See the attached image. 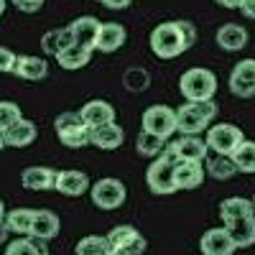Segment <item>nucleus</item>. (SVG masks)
Segmentation results:
<instances>
[{"instance_id": "33", "label": "nucleus", "mask_w": 255, "mask_h": 255, "mask_svg": "<svg viewBox=\"0 0 255 255\" xmlns=\"http://www.w3.org/2000/svg\"><path fill=\"white\" fill-rule=\"evenodd\" d=\"M74 253L77 255H105V253H110V245H108V238H102V235H87L77 243Z\"/></svg>"}, {"instance_id": "25", "label": "nucleus", "mask_w": 255, "mask_h": 255, "mask_svg": "<svg viewBox=\"0 0 255 255\" xmlns=\"http://www.w3.org/2000/svg\"><path fill=\"white\" fill-rule=\"evenodd\" d=\"M220 217L222 222H232V220H243V217H255V209H253V202L250 199H243V197H230V199H222L220 202Z\"/></svg>"}, {"instance_id": "31", "label": "nucleus", "mask_w": 255, "mask_h": 255, "mask_svg": "<svg viewBox=\"0 0 255 255\" xmlns=\"http://www.w3.org/2000/svg\"><path fill=\"white\" fill-rule=\"evenodd\" d=\"M232 161H235L238 171L255 174V140H243L232 153Z\"/></svg>"}, {"instance_id": "3", "label": "nucleus", "mask_w": 255, "mask_h": 255, "mask_svg": "<svg viewBox=\"0 0 255 255\" xmlns=\"http://www.w3.org/2000/svg\"><path fill=\"white\" fill-rule=\"evenodd\" d=\"M151 49L158 59H176L186 51L184 36L179 31L176 20H166V23H158L151 31Z\"/></svg>"}, {"instance_id": "32", "label": "nucleus", "mask_w": 255, "mask_h": 255, "mask_svg": "<svg viewBox=\"0 0 255 255\" xmlns=\"http://www.w3.org/2000/svg\"><path fill=\"white\" fill-rule=\"evenodd\" d=\"M148 84H151V74L145 67H130L123 74V87L128 92H143L148 90Z\"/></svg>"}, {"instance_id": "41", "label": "nucleus", "mask_w": 255, "mask_h": 255, "mask_svg": "<svg viewBox=\"0 0 255 255\" xmlns=\"http://www.w3.org/2000/svg\"><path fill=\"white\" fill-rule=\"evenodd\" d=\"M102 5H108V8H113V10H123V8H128L133 3V0H100Z\"/></svg>"}, {"instance_id": "4", "label": "nucleus", "mask_w": 255, "mask_h": 255, "mask_svg": "<svg viewBox=\"0 0 255 255\" xmlns=\"http://www.w3.org/2000/svg\"><path fill=\"white\" fill-rule=\"evenodd\" d=\"M245 140L243 130L238 125H232V123H220V125H212L207 135H204V143L209 151H215L220 156H232L235 153V148Z\"/></svg>"}, {"instance_id": "27", "label": "nucleus", "mask_w": 255, "mask_h": 255, "mask_svg": "<svg viewBox=\"0 0 255 255\" xmlns=\"http://www.w3.org/2000/svg\"><path fill=\"white\" fill-rule=\"evenodd\" d=\"M207 174L217 181H227L238 174V166L232 161V156H207Z\"/></svg>"}, {"instance_id": "19", "label": "nucleus", "mask_w": 255, "mask_h": 255, "mask_svg": "<svg viewBox=\"0 0 255 255\" xmlns=\"http://www.w3.org/2000/svg\"><path fill=\"white\" fill-rule=\"evenodd\" d=\"M13 74H18L20 79H28V82H41L49 74V64L44 56H18Z\"/></svg>"}, {"instance_id": "21", "label": "nucleus", "mask_w": 255, "mask_h": 255, "mask_svg": "<svg viewBox=\"0 0 255 255\" xmlns=\"http://www.w3.org/2000/svg\"><path fill=\"white\" fill-rule=\"evenodd\" d=\"M174 151L179 153L181 161H197V163H202L209 156V148H207V143L199 135H184V138H179L174 143Z\"/></svg>"}, {"instance_id": "29", "label": "nucleus", "mask_w": 255, "mask_h": 255, "mask_svg": "<svg viewBox=\"0 0 255 255\" xmlns=\"http://www.w3.org/2000/svg\"><path fill=\"white\" fill-rule=\"evenodd\" d=\"M56 138L61 140V145H67V148H84V145H90V128L84 123L64 128V130H56Z\"/></svg>"}, {"instance_id": "47", "label": "nucleus", "mask_w": 255, "mask_h": 255, "mask_svg": "<svg viewBox=\"0 0 255 255\" xmlns=\"http://www.w3.org/2000/svg\"><path fill=\"white\" fill-rule=\"evenodd\" d=\"M3 10H5V0H0V15H3Z\"/></svg>"}, {"instance_id": "10", "label": "nucleus", "mask_w": 255, "mask_h": 255, "mask_svg": "<svg viewBox=\"0 0 255 255\" xmlns=\"http://www.w3.org/2000/svg\"><path fill=\"white\" fill-rule=\"evenodd\" d=\"M125 41H128L125 26L110 20V23H100V31H97V38H95V49L102 51V54H113L125 44Z\"/></svg>"}, {"instance_id": "7", "label": "nucleus", "mask_w": 255, "mask_h": 255, "mask_svg": "<svg viewBox=\"0 0 255 255\" xmlns=\"http://www.w3.org/2000/svg\"><path fill=\"white\" fill-rule=\"evenodd\" d=\"M174 166L176 163H171V161L163 158V156H158L151 163V168H148V174H145V181H148V186H151L153 194H174V191H176Z\"/></svg>"}, {"instance_id": "13", "label": "nucleus", "mask_w": 255, "mask_h": 255, "mask_svg": "<svg viewBox=\"0 0 255 255\" xmlns=\"http://www.w3.org/2000/svg\"><path fill=\"white\" fill-rule=\"evenodd\" d=\"M79 118L87 128H100V125H108L115 123V108L105 100H90L84 108L79 110Z\"/></svg>"}, {"instance_id": "36", "label": "nucleus", "mask_w": 255, "mask_h": 255, "mask_svg": "<svg viewBox=\"0 0 255 255\" xmlns=\"http://www.w3.org/2000/svg\"><path fill=\"white\" fill-rule=\"evenodd\" d=\"M176 23H179V31L184 36L186 49H191V46L197 44V28H194V23H191V20H176Z\"/></svg>"}, {"instance_id": "11", "label": "nucleus", "mask_w": 255, "mask_h": 255, "mask_svg": "<svg viewBox=\"0 0 255 255\" xmlns=\"http://www.w3.org/2000/svg\"><path fill=\"white\" fill-rule=\"evenodd\" d=\"M199 248H202V255H232V253L238 250L225 227L207 230L204 235H202V240H199Z\"/></svg>"}, {"instance_id": "50", "label": "nucleus", "mask_w": 255, "mask_h": 255, "mask_svg": "<svg viewBox=\"0 0 255 255\" xmlns=\"http://www.w3.org/2000/svg\"><path fill=\"white\" fill-rule=\"evenodd\" d=\"M38 255H46V253H38Z\"/></svg>"}, {"instance_id": "48", "label": "nucleus", "mask_w": 255, "mask_h": 255, "mask_svg": "<svg viewBox=\"0 0 255 255\" xmlns=\"http://www.w3.org/2000/svg\"><path fill=\"white\" fill-rule=\"evenodd\" d=\"M105 255H120V253H115V250H110V253H105Z\"/></svg>"}, {"instance_id": "46", "label": "nucleus", "mask_w": 255, "mask_h": 255, "mask_svg": "<svg viewBox=\"0 0 255 255\" xmlns=\"http://www.w3.org/2000/svg\"><path fill=\"white\" fill-rule=\"evenodd\" d=\"M5 148V140H3V133H0V151H3Z\"/></svg>"}, {"instance_id": "12", "label": "nucleus", "mask_w": 255, "mask_h": 255, "mask_svg": "<svg viewBox=\"0 0 255 255\" xmlns=\"http://www.w3.org/2000/svg\"><path fill=\"white\" fill-rule=\"evenodd\" d=\"M59 230H61V220L59 215H54L51 209H36L33 212V222H31V235L33 240H51L59 235Z\"/></svg>"}, {"instance_id": "2", "label": "nucleus", "mask_w": 255, "mask_h": 255, "mask_svg": "<svg viewBox=\"0 0 255 255\" xmlns=\"http://www.w3.org/2000/svg\"><path fill=\"white\" fill-rule=\"evenodd\" d=\"M179 90L186 97V102H207L217 92V77L204 67H191L181 74Z\"/></svg>"}, {"instance_id": "35", "label": "nucleus", "mask_w": 255, "mask_h": 255, "mask_svg": "<svg viewBox=\"0 0 255 255\" xmlns=\"http://www.w3.org/2000/svg\"><path fill=\"white\" fill-rule=\"evenodd\" d=\"M38 253H44V250L36 245L33 238H18L5 248V255H38Z\"/></svg>"}, {"instance_id": "6", "label": "nucleus", "mask_w": 255, "mask_h": 255, "mask_svg": "<svg viewBox=\"0 0 255 255\" xmlns=\"http://www.w3.org/2000/svg\"><path fill=\"white\" fill-rule=\"evenodd\" d=\"M90 197H92V204L100 209H118V207H123L128 191H125L123 181L108 176V179H100L90 186Z\"/></svg>"}, {"instance_id": "45", "label": "nucleus", "mask_w": 255, "mask_h": 255, "mask_svg": "<svg viewBox=\"0 0 255 255\" xmlns=\"http://www.w3.org/2000/svg\"><path fill=\"white\" fill-rule=\"evenodd\" d=\"M5 220V204H3V199H0V222Z\"/></svg>"}, {"instance_id": "49", "label": "nucleus", "mask_w": 255, "mask_h": 255, "mask_svg": "<svg viewBox=\"0 0 255 255\" xmlns=\"http://www.w3.org/2000/svg\"><path fill=\"white\" fill-rule=\"evenodd\" d=\"M253 209H255V199H253Z\"/></svg>"}, {"instance_id": "15", "label": "nucleus", "mask_w": 255, "mask_h": 255, "mask_svg": "<svg viewBox=\"0 0 255 255\" xmlns=\"http://www.w3.org/2000/svg\"><path fill=\"white\" fill-rule=\"evenodd\" d=\"M20 184L31 191H46V189H54L56 184V171L49 166H28L23 168L20 174Z\"/></svg>"}, {"instance_id": "23", "label": "nucleus", "mask_w": 255, "mask_h": 255, "mask_svg": "<svg viewBox=\"0 0 255 255\" xmlns=\"http://www.w3.org/2000/svg\"><path fill=\"white\" fill-rule=\"evenodd\" d=\"M69 46H74V36H72L69 28H51L41 36V51L49 54V56L67 51Z\"/></svg>"}, {"instance_id": "18", "label": "nucleus", "mask_w": 255, "mask_h": 255, "mask_svg": "<svg viewBox=\"0 0 255 255\" xmlns=\"http://www.w3.org/2000/svg\"><path fill=\"white\" fill-rule=\"evenodd\" d=\"M204 181V168L197 161H179L174 166V184L176 189H197Z\"/></svg>"}, {"instance_id": "30", "label": "nucleus", "mask_w": 255, "mask_h": 255, "mask_svg": "<svg viewBox=\"0 0 255 255\" xmlns=\"http://www.w3.org/2000/svg\"><path fill=\"white\" fill-rule=\"evenodd\" d=\"M163 148H166V140L158 138V135H153V133L140 130L138 138H135V151H138L140 156H145V158L161 156V153H163Z\"/></svg>"}, {"instance_id": "26", "label": "nucleus", "mask_w": 255, "mask_h": 255, "mask_svg": "<svg viewBox=\"0 0 255 255\" xmlns=\"http://www.w3.org/2000/svg\"><path fill=\"white\" fill-rule=\"evenodd\" d=\"M92 51L95 49H84V46H79V44H74V46H69L67 51H61V54H56L54 59H56V64L61 69H82L84 64H90V59H92Z\"/></svg>"}, {"instance_id": "5", "label": "nucleus", "mask_w": 255, "mask_h": 255, "mask_svg": "<svg viewBox=\"0 0 255 255\" xmlns=\"http://www.w3.org/2000/svg\"><path fill=\"white\" fill-rule=\"evenodd\" d=\"M143 130L158 138H171L176 133V110L168 105H151L143 113Z\"/></svg>"}, {"instance_id": "9", "label": "nucleus", "mask_w": 255, "mask_h": 255, "mask_svg": "<svg viewBox=\"0 0 255 255\" xmlns=\"http://www.w3.org/2000/svg\"><path fill=\"white\" fill-rule=\"evenodd\" d=\"M92 184L90 176L84 171H77V168H67V171H56V184L54 189L64 197H82Z\"/></svg>"}, {"instance_id": "43", "label": "nucleus", "mask_w": 255, "mask_h": 255, "mask_svg": "<svg viewBox=\"0 0 255 255\" xmlns=\"http://www.w3.org/2000/svg\"><path fill=\"white\" fill-rule=\"evenodd\" d=\"M220 5H225V8H238L240 10V5L245 3V0H217Z\"/></svg>"}, {"instance_id": "38", "label": "nucleus", "mask_w": 255, "mask_h": 255, "mask_svg": "<svg viewBox=\"0 0 255 255\" xmlns=\"http://www.w3.org/2000/svg\"><path fill=\"white\" fill-rule=\"evenodd\" d=\"M15 54L8 46H0V72H13L15 69Z\"/></svg>"}, {"instance_id": "40", "label": "nucleus", "mask_w": 255, "mask_h": 255, "mask_svg": "<svg viewBox=\"0 0 255 255\" xmlns=\"http://www.w3.org/2000/svg\"><path fill=\"white\" fill-rule=\"evenodd\" d=\"M13 5L18 10H23V13H36V10H41L44 0H13Z\"/></svg>"}, {"instance_id": "17", "label": "nucleus", "mask_w": 255, "mask_h": 255, "mask_svg": "<svg viewBox=\"0 0 255 255\" xmlns=\"http://www.w3.org/2000/svg\"><path fill=\"white\" fill-rule=\"evenodd\" d=\"M36 135H38L36 123L20 118L15 125H10L8 130L3 133V140H5V145H13V148H26V145H31L36 140Z\"/></svg>"}, {"instance_id": "28", "label": "nucleus", "mask_w": 255, "mask_h": 255, "mask_svg": "<svg viewBox=\"0 0 255 255\" xmlns=\"http://www.w3.org/2000/svg\"><path fill=\"white\" fill-rule=\"evenodd\" d=\"M140 235V232L133 227V225H115L110 232H108V235H105V238H108V245H110V250H115V253H123L128 245H130L135 238Z\"/></svg>"}, {"instance_id": "14", "label": "nucleus", "mask_w": 255, "mask_h": 255, "mask_svg": "<svg viewBox=\"0 0 255 255\" xmlns=\"http://www.w3.org/2000/svg\"><path fill=\"white\" fill-rule=\"evenodd\" d=\"M125 140V130L118 123H108V125H100V128H90V143L102 148V151H115L120 148Z\"/></svg>"}, {"instance_id": "8", "label": "nucleus", "mask_w": 255, "mask_h": 255, "mask_svg": "<svg viewBox=\"0 0 255 255\" xmlns=\"http://www.w3.org/2000/svg\"><path fill=\"white\" fill-rule=\"evenodd\" d=\"M230 92L235 97H253L255 95V59H243L232 67Z\"/></svg>"}, {"instance_id": "20", "label": "nucleus", "mask_w": 255, "mask_h": 255, "mask_svg": "<svg viewBox=\"0 0 255 255\" xmlns=\"http://www.w3.org/2000/svg\"><path fill=\"white\" fill-rule=\"evenodd\" d=\"M217 46L225 51H240L248 46V31L240 23H225L217 28Z\"/></svg>"}, {"instance_id": "16", "label": "nucleus", "mask_w": 255, "mask_h": 255, "mask_svg": "<svg viewBox=\"0 0 255 255\" xmlns=\"http://www.w3.org/2000/svg\"><path fill=\"white\" fill-rule=\"evenodd\" d=\"M74 36V44L84 46V49H95V38L100 31V20L95 15H82L77 20H72V26H67Z\"/></svg>"}, {"instance_id": "42", "label": "nucleus", "mask_w": 255, "mask_h": 255, "mask_svg": "<svg viewBox=\"0 0 255 255\" xmlns=\"http://www.w3.org/2000/svg\"><path fill=\"white\" fill-rule=\"evenodd\" d=\"M240 13H243L245 18H253V20H255V0H245V3L240 5Z\"/></svg>"}, {"instance_id": "1", "label": "nucleus", "mask_w": 255, "mask_h": 255, "mask_svg": "<svg viewBox=\"0 0 255 255\" xmlns=\"http://www.w3.org/2000/svg\"><path fill=\"white\" fill-rule=\"evenodd\" d=\"M217 115V105L215 100L207 102H186L176 110V133L184 135H199L204 128L215 120Z\"/></svg>"}, {"instance_id": "39", "label": "nucleus", "mask_w": 255, "mask_h": 255, "mask_svg": "<svg viewBox=\"0 0 255 255\" xmlns=\"http://www.w3.org/2000/svg\"><path fill=\"white\" fill-rule=\"evenodd\" d=\"M145 248H148L145 238H143V235H138V238H135L130 245H128V248L120 253V255H143V253H145Z\"/></svg>"}, {"instance_id": "34", "label": "nucleus", "mask_w": 255, "mask_h": 255, "mask_svg": "<svg viewBox=\"0 0 255 255\" xmlns=\"http://www.w3.org/2000/svg\"><path fill=\"white\" fill-rule=\"evenodd\" d=\"M20 120V108L10 100H0V133H5L10 125Z\"/></svg>"}, {"instance_id": "37", "label": "nucleus", "mask_w": 255, "mask_h": 255, "mask_svg": "<svg viewBox=\"0 0 255 255\" xmlns=\"http://www.w3.org/2000/svg\"><path fill=\"white\" fill-rule=\"evenodd\" d=\"M72 125H82L79 113H61V115L54 120V128H56V130H64V128H72Z\"/></svg>"}, {"instance_id": "22", "label": "nucleus", "mask_w": 255, "mask_h": 255, "mask_svg": "<svg viewBox=\"0 0 255 255\" xmlns=\"http://www.w3.org/2000/svg\"><path fill=\"white\" fill-rule=\"evenodd\" d=\"M227 235L232 238L235 248H250L255 245V217H243V220H232L225 225Z\"/></svg>"}, {"instance_id": "24", "label": "nucleus", "mask_w": 255, "mask_h": 255, "mask_svg": "<svg viewBox=\"0 0 255 255\" xmlns=\"http://www.w3.org/2000/svg\"><path fill=\"white\" fill-rule=\"evenodd\" d=\"M33 212L36 209H28V207H18V209H10L5 212V230L13 232V235H20V238H28L31 235V222H33Z\"/></svg>"}, {"instance_id": "44", "label": "nucleus", "mask_w": 255, "mask_h": 255, "mask_svg": "<svg viewBox=\"0 0 255 255\" xmlns=\"http://www.w3.org/2000/svg\"><path fill=\"white\" fill-rule=\"evenodd\" d=\"M5 240H8V230H5V225H3V222H0V245H3Z\"/></svg>"}]
</instances>
